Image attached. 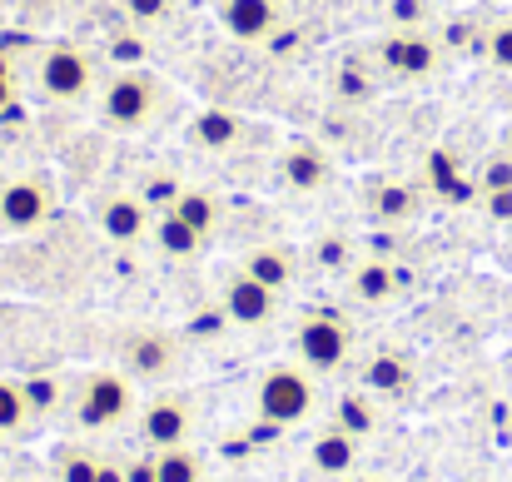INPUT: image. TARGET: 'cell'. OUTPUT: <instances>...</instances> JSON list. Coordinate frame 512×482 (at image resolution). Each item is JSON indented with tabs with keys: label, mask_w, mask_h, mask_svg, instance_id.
<instances>
[{
	"label": "cell",
	"mask_w": 512,
	"mask_h": 482,
	"mask_svg": "<svg viewBox=\"0 0 512 482\" xmlns=\"http://www.w3.org/2000/svg\"><path fill=\"white\" fill-rule=\"evenodd\" d=\"M25 80H30V90L45 100V105H80V100H90L95 95V60L80 50V45H70V40H50V45H40L35 55H30V65H25Z\"/></svg>",
	"instance_id": "1"
},
{
	"label": "cell",
	"mask_w": 512,
	"mask_h": 482,
	"mask_svg": "<svg viewBox=\"0 0 512 482\" xmlns=\"http://www.w3.org/2000/svg\"><path fill=\"white\" fill-rule=\"evenodd\" d=\"M160 110H170V90L160 75L140 70V65H125L105 80L100 90V120L110 130H125V135H140L160 120Z\"/></svg>",
	"instance_id": "2"
},
{
	"label": "cell",
	"mask_w": 512,
	"mask_h": 482,
	"mask_svg": "<svg viewBox=\"0 0 512 482\" xmlns=\"http://www.w3.org/2000/svg\"><path fill=\"white\" fill-rule=\"evenodd\" d=\"M65 413L80 433H110L135 413V378L115 373V368H95V373L75 378Z\"/></svg>",
	"instance_id": "3"
},
{
	"label": "cell",
	"mask_w": 512,
	"mask_h": 482,
	"mask_svg": "<svg viewBox=\"0 0 512 482\" xmlns=\"http://www.w3.org/2000/svg\"><path fill=\"white\" fill-rule=\"evenodd\" d=\"M314 403H319V388H314V373L304 363H274L254 383V413L274 428L304 423L314 413Z\"/></svg>",
	"instance_id": "4"
},
{
	"label": "cell",
	"mask_w": 512,
	"mask_h": 482,
	"mask_svg": "<svg viewBox=\"0 0 512 482\" xmlns=\"http://www.w3.org/2000/svg\"><path fill=\"white\" fill-rule=\"evenodd\" d=\"M60 189L45 169H25L0 179V234H35L55 219Z\"/></svg>",
	"instance_id": "5"
},
{
	"label": "cell",
	"mask_w": 512,
	"mask_h": 482,
	"mask_svg": "<svg viewBox=\"0 0 512 482\" xmlns=\"http://www.w3.org/2000/svg\"><path fill=\"white\" fill-rule=\"evenodd\" d=\"M294 353H299V363H304L314 378L339 373L343 363L353 358V323L343 319V314H334V309H309V314H299Z\"/></svg>",
	"instance_id": "6"
},
{
	"label": "cell",
	"mask_w": 512,
	"mask_h": 482,
	"mask_svg": "<svg viewBox=\"0 0 512 482\" xmlns=\"http://www.w3.org/2000/svg\"><path fill=\"white\" fill-rule=\"evenodd\" d=\"M443 35H433L428 25L423 30H383L373 40V60L388 80H433L438 65H443Z\"/></svg>",
	"instance_id": "7"
},
{
	"label": "cell",
	"mask_w": 512,
	"mask_h": 482,
	"mask_svg": "<svg viewBox=\"0 0 512 482\" xmlns=\"http://www.w3.org/2000/svg\"><path fill=\"white\" fill-rule=\"evenodd\" d=\"M120 363L135 383H150V388H165L184 373V343L165 333V328H130L120 338Z\"/></svg>",
	"instance_id": "8"
},
{
	"label": "cell",
	"mask_w": 512,
	"mask_h": 482,
	"mask_svg": "<svg viewBox=\"0 0 512 482\" xmlns=\"http://www.w3.org/2000/svg\"><path fill=\"white\" fill-rule=\"evenodd\" d=\"M219 304H224V314H229L234 328H269L279 319V294L269 284H259L244 264L219 274Z\"/></svg>",
	"instance_id": "9"
},
{
	"label": "cell",
	"mask_w": 512,
	"mask_h": 482,
	"mask_svg": "<svg viewBox=\"0 0 512 482\" xmlns=\"http://www.w3.org/2000/svg\"><path fill=\"white\" fill-rule=\"evenodd\" d=\"M140 438L150 448H179V443H189L194 438V403L184 393H174V388L155 393L140 408Z\"/></svg>",
	"instance_id": "10"
},
{
	"label": "cell",
	"mask_w": 512,
	"mask_h": 482,
	"mask_svg": "<svg viewBox=\"0 0 512 482\" xmlns=\"http://www.w3.org/2000/svg\"><path fill=\"white\" fill-rule=\"evenodd\" d=\"M259 284H269L274 294H289L299 279H304V254L289 244V239H249V249H244V259H239Z\"/></svg>",
	"instance_id": "11"
},
{
	"label": "cell",
	"mask_w": 512,
	"mask_h": 482,
	"mask_svg": "<svg viewBox=\"0 0 512 482\" xmlns=\"http://www.w3.org/2000/svg\"><path fill=\"white\" fill-rule=\"evenodd\" d=\"M363 383L358 388H368L378 403L388 398V403H403V398H413V388H418V368H413V358L403 353V348H373L368 358H363V373H358Z\"/></svg>",
	"instance_id": "12"
},
{
	"label": "cell",
	"mask_w": 512,
	"mask_h": 482,
	"mask_svg": "<svg viewBox=\"0 0 512 482\" xmlns=\"http://www.w3.org/2000/svg\"><path fill=\"white\" fill-rule=\"evenodd\" d=\"M95 219H100V234H105L110 244H135V239L150 234L155 209L140 199V189H115V194H105V199L95 204Z\"/></svg>",
	"instance_id": "13"
},
{
	"label": "cell",
	"mask_w": 512,
	"mask_h": 482,
	"mask_svg": "<svg viewBox=\"0 0 512 482\" xmlns=\"http://www.w3.org/2000/svg\"><path fill=\"white\" fill-rule=\"evenodd\" d=\"M274 174H279V184H284L289 194H319V189L334 179V160H329V150H319L314 140H289V145L279 150Z\"/></svg>",
	"instance_id": "14"
},
{
	"label": "cell",
	"mask_w": 512,
	"mask_h": 482,
	"mask_svg": "<svg viewBox=\"0 0 512 482\" xmlns=\"http://www.w3.org/2000/svg\"><path fill=\"white\" fill-rule=\"evenodd\" d=\"M219 20L234 40H269L284 20V0H219Z\"/></svg>",
	"instance_id": "15"
},
{
	"label": "cell",
	"mask_w": 512,
	"mask_h": 482,
	"mask_svg": "<svg viewBox=\"0 0 512 482\" xmlns=\"http://www.w3.org/2000/svg\"><path fill=\"white\" fill-rule=\"evenodd\" d=\"M403 289V269H393L388 259H358L353 269H348V299L353 304H363V309H378V304H388L393 294Z\"/></svg>",
	"instance_id": "16"
},
{
	"label": "cell",
	"mask_w": 512,
	"mask_h": 482,
	"mask_svg": "<svg viewBox=\"0 0 512 482\" xmlns=\"http://www.w3.org/2000/svg\"><path fill=\"white\" fill-rule=\"evenodd\" d=\"M170 209L199 234V239H214V234L224 229V219H229V199H224L219 189H199V184H184Z\"/></svg>",
	"instance_id": "17"
},
{
	"label": "cell",
	"mask_w": 512,
	"mask_h": 482,
	"mask_svg": "<svg viewBox=\"0 0 512 482\" xmlns=\"http://www.w3.org/2000/svg\"><path fill=\"white\" fill-rule=\"evenodd\" d=\"M189 145L194 150H204V155H224V150H234L239 140H244V115H234V110H199L194 120H189Z\"/></svg>",
	"instance_id": "18"
},
{
	"label": "cell",
	"mask_w": 512,
	"mask_h": 482,
	"mask_svg": "<svg viewBox=\"0 0 512 482\" xmlns=\"http://www.w3.org/2000/svg\"><path fill=\"white\" fill-rule=\"evenodd\" d=\"M423 199H428V189L403 184V179H388V184H373L368 189V209H373L378 224H408V219H418L423 214Z\"/></svg>",
	"instance_id": "19"
},
{
	"label": "cell",
	"mask_w": 512,
	"mask_h": 482,
	"mask_svg": "<svg viewBox=\"0 0 512 482\" xmlns=\"http://www.w3.org/2000/svg\"><path fill=\"white\" fill-rule=\"evenodd\" d=\"M309 463H314V473H324V478H348V473H358V438H348L343 428H324L314 443H309Z\"/></svg>",
	"instance_id": "20"
},
{
	"label": "cell",
	"mask_w": 512,
	"mask_h": 482,
	"mask_svg": "<svg viewBox=\"0 0 512 482\" xmlns=\"http://www.w3.org/2000/svg\"><path fill=\"white\" fill-rule=\"evenodd\" d=\"M334 428H343L358 443H368L383 428V403L368 388H348V393H339V403H334Z\"/></svg>",
	"instance_id": "21"
},
{
	"label": "cell",
	"mask_w": 512,
	"mask_h": 482,
	"mask_svg": "<svg viewBox=\"0 0 512 482\" xmlns=\"http://www.w3.org/2000/svg\"><path fill=\"white\" fill-rule=\"evenodd\" d=\"M150 239H155V249H160L165 259H179V264H184V259H199V254H204V244H209V239H199V234H194V229H189V224H184L174 209L155 214Z\"/></svg>",
	"instance_id": "22"
},
{
	"label": "cell",
	"mask_w": 512,
	"mask_h": 482,
	"mask_svg": "<svg viewBox=\"0 0 512 482\" xmlns=\"http://www.w3.org/2000/svg\"><path fill=\"white\" fill-rule=\"evenodd\" d=\"M35 428L30 398H25V378H0V438H25Z\"/></svg>",
	"instance_id": "23"
},
{
	"label": "cell",
	"mask_w": 512,
	"mask_h": 482,
	"mask_svg": "<svg viewBox=\"0 0 512 482\" xmlns=\"http://www.w3.org/2000/svg\"><path fill=\"white\" fill-rule=\"evenodd\" d=\"M25 398H30L35 423H50V418H60V413L70 408V388H65V378H55V373L25 378Z\"/></svg>",
	"instance_id": "24"
},
{
	"label": "cell",
	"mask_w": 512,
	"mask_h": 482,
	"mask_svg": "<svg viewBox=\"0 0 512 482\" xmlns=\"http://www.w3.org/2000/svg\"><path fill=\"white\" fill-rule=\"evenodd\" d=\"M353 264H358L353 259V239L343 229H329V234H319L309 244V269H319V274H348Z\"/></svg>",
	"instance_id": "25"
},
{
	"label": "cell",
	"mask_w": 512,
	"mask_h": 482,
	"mask_svg": "<svg viewBox=\"0 0 512 482\" xmlns=\"http://www.w3.org/2000/svg\"><path fill=\"white\" fill-rule=\"evenodd\" d=\"M100 468H105V458L85 443L55 448V482H100Z\"/></svg>",
	"instance_id": "26"
},
{
	"label": "cell",
	"mask_w": 512,
	"mask_h": 482,
	"mask_svg": "<svg viewBox=\"0 0 512 482\" xmlns=\"http://www.w3.org/2000/svg\"><path fill=\"white\" fill-rule=\"evenodd\" d=\"M155 482H204V458L189 443L155 448Z\"/></svg>",
	"instance_id": "27"
},
{
	"label": "cell",
	"mask_w": 512,
	"mask_h": 482,
	"mask_svg": "<svg viewBox=\"0 0 512 482\" xmlns=\"http://www.w3.org/2000/svg\"><path fill=\"white\" fill-rule=\"evenodd\" d=\"M334 95L348 100V105H363V100L378 95V80H373V70L363 60H343L339 70H334Z\"/></svg>",
	"instance_id": "28"
},
{
	"label": "cell",
	"mask_w": 512,
	"mask_h": 482,
	"mask_svg": "<svg viewBox=\"0 0 512 482\" xmlns=\"http://www.w3.org/2000/svg\"><path fill=\"white\" fill-rule=\"evenodd\" d=\"M423 179H428V194H458L463 160H458L453 150H428V160H423Z\"/></svg>",
	"instance_id": "29"
},
{
	"label": "cell",
	"mask_w": 512,
	"mask_h": 482,
	"mask_svg": "<svg viewBox=\"0 0 512 482\" xmlns=\"http://www.w3.org/2000/svg\"><path fill=\"white\" fill-rule=\"evenodd\" d=\"M383 15H388V30H423L433 20V0H388Z\"/></svg>",
	"instance_id": "30"
},
{
	"label": "cell",
	"mask_w": 512,
	"mask_h": 482,
	"mask_svg": "<svg viewBox=\"0 0 512 482\" xmlns=\"http://www.w3.org/2000/svg\"><path fill=\"white\" fill-rule=\"evenodd\" d=\"M20 80H25V70H20V65L5 55V45H0V120L20 110V90H25Z\"/></svg>",
	"instance_id": "31"
},
{
	"label": "cell",
	"mask_w": 512,
	"mask_h": 482,
	"mask_svg": "<svg viewBox=\"0 0 512 482\" xmlns=\"http://www.w3.org/2000/svg\"><path fill=\"white\" fill-rule=\"evenodd\" d=\"M174 10H179V0H120V15L135 25H165Z\"/></svg>",
	"instance_id": "32"
},
{
	"label": "cell",
	"mask_w": 512,
	"mask_h": 482,
	"mask_svg": "<svg viewBox=\"0 0 512 482\" xmlns=\"http://www.w3.org/2000/svg\"><path fill=\"white\" fill-rule=\"evenodd\" d=\"M483 55H488L498 70H508L512 75V20H493V25H488V35H483Z\"/></svg>",
	"instance_id": "33"
},
{
	"label": "cell",
	"mask_w": 512,
	"mask_h": 482,
	"mask_svg": "<svg viewBox=\"0 0 512 482\" xmlns=\"http://www.w3.org/2000/svg\"><path fill=\"white\" fill-rule=\"evenodd\" d=\"M229 328H234V323L224 314V304H204V309L189 314V333H194V338H219V333H229Z\"/></svg>",
	"instance_id": "34"
},
{
	"label": "cell",
	"mask_w": 512,
	"mask_h": 482,
	"mask_svg": "<svg viewBox=\"0 0 512 482\" xmlns=\"http://www.w3.org/2000/svg\"><path fill=\"white\" fill-rule=\"evenodd\" d=\"M179 189H184L179 179H170V174H155L150 184H140V199H145V204H150L155 214H165L174 199H179Z\"/></svg>",
	"instance_id": "35"
},
{
	"label": "cell",
	"mask_w": 512,
	"mask_h": 482,
	"mask_svg": "<svg viewBox=\"0 0 512 482\" xmlns=\"http://www.w3.org/2000/svg\"><path fill=\"white\" fill-rule=\"evenodd\" d=\"M478 189L488 194V189H512V155L508 150H498L493 160L478 169Z\"/></svg>",
	"instance_id": "36"
},
{
	"label": "cell",
	"mask_w": 512,
	"mask_h": 482,
	"mask_svg": "<svg viewBox=\"0 0 512 482\" xmlns=\"http://www.w3.org/2000/svg\"><path fill=\"white\" fill-rule=\"evenodd\" d=\"M483 214L498 219V224H512V189H488L483 194Z\"/></svg>",
	"instance_id": "37"
},
{
	"label": "cell",
	"mask_w": 512,
	"mask_h": 482,
	"mask_svg": "<svg viewBox=\"0 0 512 482\" xmlns=\"http://www.w3.org/2000/svg\"><path fill=\"white\" fill-rule=\"evenodd\" d=\"M110 55H115V60H125V65H135V60H140V40L115 35V40H110Z\"/></svg>",
	"instance_id": "38"
},
{
	"label": "cell",
	"mask_w": 512,
	"mask_h": 482,
	"mask_svg": "<svg viewBox=\"0 0 512 482\" xmlns=\"http://www.w3.org/2000/svg\"><path fill=\"white\" fill-rule=\"evenodd\" d=\"M100 482H125V468H120V463H110V458H105V468H100Z\"/></svg>",
	"instance_id": "39"
},
{
	"label": "cell",
	"mask_w": 512,
	"mask_h": 482,
	"mask_svg": "<svg viewBox=\"0 0 512 482\" xmlns=\"http://www.w3.org/2000/svg\"><path fill=\"white\" fill-rule=\"evenodd\" d=\"M343 482H383V478H373V473H348Z\"/></svg>",
	"instance_id": "40"
},
{
	"label": "cell",
	"mask_w": 512,
	"mask_h": 482,
	"mask_svg": "<svg viewBox=\"0 0 512 482\" xmlns=\"http://www.w3.org/2000/svg\"><path fill=\"white\" fill-rule=\"evenodd\" d=\"M503 150H508V155H512V125H508V135H503Z\"/></svg>",
	"instance_id": "41"
},
{
	"label": "cell",
	"mask_w": 512,
	"mask_h": 482,
	"mask_svg": "<svg viewBox=\"0 0 512 482\" xmlns=\"http://www.w3.org/2000/svg\"><path fill=\"white\" fill-rule=\"evenodd\" d=\"M284 5H289V0H284Z\"/></svg>",
	"instance_id": "42"
}]
</instances>
